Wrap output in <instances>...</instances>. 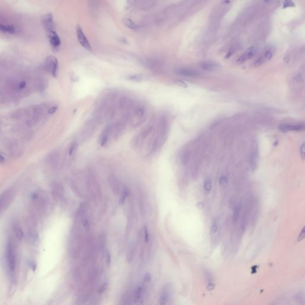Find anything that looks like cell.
Listing matches in <instances>:
<instances>
[{
	"label": "cell",
	"instance_id": "cell-28",
	"mask_svg": "<svg viewBox=\"0 0 305 305\" xmlns=\"http://www.w3.org/2000/svg\"><path fill=\"white\" fill-rule=\"evenodd\" d=\"M144 239L146 243H148L149 241V234L148 232V229L147 226H144Z\"/></svg>",
	"mask_w": 305,
	"mask_h": 305
},
{
	"label": "cell",
	"instance_id": "cell-9",
	"mask_svg": "<svg viewBox=\"0 0 305 305\" xmlns=\"http://www.w3.org/2000/svg\"><path fill=\"white\" fill-rule=\"evenodd\" d=\"M134 3V5L141 10H148L153 7L156 4V1H132Z\"/></svg>",
	"mask_w": 305,
	"mask_h": 305
},
{
	"label": "cell",
	"instance_id": "cell-19",
	"mask_svg": "<svg viewBox=\"0 0 305 305\" xmlns=\"http://www.w3.org/2000/svg\"><path fill=\"white\" fill-rule=\"evenodd\" d=\"M135 250H136L135 245V244L131 245V247H130L129 250H128V260L129 261V262H132V260L134 258Z\"/></svg>",
	"mask_w": 305,
	"mask_h": 305
},
{
	"label": "cell",
	"instance_id": "cell-36",
	"mask_svg": "<svg viewBox=\"0 0 305 305\" xmlns=\"http://www.w3.org/2000/svg\"><path fill=\"white\" fill-rule=\"evenodd\" d=\"M304 235H305V231H304V228H303L302 231L300 232V234L298 237V241L299 242H300V241H302V240L304 239Z\"/></svg>",
	"mask_w": 305,
	"mask_h": 305
},
{
	"label": "cell",
	"instance_id": "cell-23",
	"mask_svg": "<svg viewBox=\"0 0 305 305\" xmlns=\"http://www.w3.org/2000/svg\"><path fill=\"white\" fill-rule=\"evenodd\" d=\"M218 230V221L217 219H215L213 221V223L212 225L211 234L213 235L215 234L216 232H217Z\"/></svg>",
	"mask_w": 305,
	"mask_h": 305
},
{
	"label": "cell",
	"instance_id": "cell-20",
	"mask_svg": "<svg viewBox=\"0 0 305 305\" xmlns=\"http://www.w3.org/2000/svg\"><path fill=\"white\" fill-rule=\"evenodd\" d=\"M130 194V191L128 188H125L122 191L121 196H120V199H119V203L120 204H123L127 198V197L129 196Z\"/></svg>",
	"mask_w": 305,
	"mask_h": 305
},
{
	"label": "cell",
	"instance_id": "cell-43",
	"mask_svg": "<svg viewBox=\"0 0 305 305\" xmlns=\"http://www.w3.org/2000/svg\"><path fill=\"white\" fill-rule=\"evenodd\" d=\"M37 197H38V196H37L36 194H32V197H33V198H36Z\"/></svg>",
	"mask_w": 305,
	"mask_h": 305
},
{
	"label": "cell",
	"instance_id": "cell-10",
	"mask_svg": "<svg viewBox=\"0 0 305 305\" xmlns=\"http://www.w3.org/2000/svg\"><path fill=\"white\" fill-rule=\"evenodd\" d=\"M111 133V125H108L101 132L100 136V142L101 146H105L109 141Z\"/></svg>",
	"mask_w": 305,
	"mask_h": 305
},
{
	"label": "cell",
	"instance_id": "cell-13",
	"mask_svg": "<svg viewBox=\"0 0 305 305\" xmlns=\"http://www.w3.org/2000/svg\"><path fill=\"white\" fill-rule=\"evenodd\" d=\"M49 37L52 47L54 49L57 50L61 44L60 39L58 35L56 34L55 31H52L51 32H49Z\"/></svg>",
	"mask_w": 305,
	"mask_h": 305
},
{
	"label": "cell",
	"instance_id": "cell-40",
	"mask_svg": "<svg viewBox=\"0 0 305 305\" xmlns=\"http://www.w3.org/2000/svg\"><path fill=\"white\" fill-rule=\"evenodd\" d=\"M26 86V82L25 81H22L21 82H20L19 85V88H20V89H23V88H24Z\"/></svg>",
	"mask_w": 305,
	"mask_h": 305
},
{
	"label": "cell",
	"instance_id": "cell-17",
	"mask_svg": "<svg viewBox=\"0 0 305 305\" xmlns=\"http://www.w3.org/2000/svg\"><path fill=\"white\" fill-rule=\"evenodd\" d=\"M0 30H1L3 32L9 33L14 34L16 32V29L14 26L11 25H4L2 24H0Z\"/></svg>",
	"mask_w": 305,
	"mask_h": 305
},
{
	"label": "cell",
	"instance_id": "cell-42",
	"mask_svg": "<svg viewBox=\"0 0 305 305\" xmlns=\"http://www.w3.org/2000/svg\"><path fill=\"white\" fill-rule=\"evenodd\" d=\"M120 41H121L122 43H124V44H128V41H127V39L125 38H123V37H121L120 38Z\"/></svg>",
	"mask_w": 305,
	"mask_h": 305
},
{
	"label": "cell",
	"instance_id": "cell-41",
	"mask_svg": "<svg viewBox=\"0 0 305 305\" xmlns=\"http://www.w3.org/2000/svg\"><path fill=\"white\" fill-rule=\"evenodd\" d=\"M5 162V157H4L3 156H2L1 155H0V163L3 164V163H4Z\"/></svg>",
	"mask_w": 305,
	"mask_h": 305
},
{
	"label": "cell",
	"instance_id": "cell-24",
	"mask_svg": "<svg viewBox=\"0 0 305 305\" xmlns=\"http://www.w3.org/2000/svg\"><path fill=\"white\" fill-rule=\"evenodd\" d=\"M203 188H204V190L207 192H209L211 191L212 186V182L210 179H206L204 181V182L203 184Z\"/></svg>",
	"mask_w": 305,
	"mask_h": 305
},
{
	"label": "cell",
	"instance_id": "cell-2",
	"mask_svg": "<svg viewBox=\"0 0 305 305\" xmlns=\"http://www.w3.org/2000/svg\"><path fill=\"white\" fill-rule=\"evenodd\" d=\"M6 259L9 271L11 272H13L16 268V258L14 253L13 245L11 242H9L7 245Z\"/></svg>",
	"mask_w": 305,
	"mask_h": 305
},
{
	"label": "cell",
	"instance_id": "cell-7",
	"mask_svg": "<svg viewBox=\"0 0 305 305\" xmlns=\"http://www.w3.org/2000/svg\"><path fill=\"white\" fill-rule=\"evenodd\" d=\"M144 288L143 285H140L136 288L134 293L133 300L136 305H141L142 303Z\"/></svg>",
	"mask_w": 305,
	"mask_h": 305
},
{
	"label": "cell",
	"instance_id": "cell-8",
	"mask_svg": "<svg viewBox=\"0 0 305 305\" xmlns=\"http://www.w3.org/2000/svg\"><path fill=\"white\" fill-rule=\"evenodd\" d=\"M176 72L181 76L188 78H195L199 75L197 71L188 68H178L176 69Z\"/></svg>",
	"mask_w": 305,
	"mask_h": 305
},
{
	"label": "cell",
	"instance_id": "cell-26",
	"mask_svg": "<svg viewBox=\"0 0 305 305\" xmlns=\"http://www.w3.org/2000/svg\"><path fill=\"white\" fill-rule=\"evenodd\" d=\"M107 287H108V284H107V283H105L101 285V286L100 287V288L99 289V290H98V294H99V295H101V294H103L104 292H105L106 291L107 288Z\"/></svg>",
	"mask_w": 305,
	"mask_h": 305
},
{
	"label": "cell",
	"instance_id": "cell-35",
	"mask_svg": "<svg viewBox=\"0 0 305 305\" xmlns=\"http://www.w3.org/2000/svg\"><path fill=\"white\" fill-rule=\"evenodd\" d=\"M57 109L58 107L57 106H53L49 109V110H48V113L49 115H53L55 113L56 111L57 110Z\"/></svg>",
	"mask_w": 305,
	"mask_h": 305
},
{
	"label": "cell",
	"instance_id": "cell-33",
	"mask_svg": "<svg viewBox=\"0 0 305 305\" xmlns=\"http://www.w3.org/2000/svg\"><path fill=\"white\" fill-rule=\"evenodd\" d=\"M294 6V4L293 1H284V4H283V7L284 8H287V7H293Z\"/></svg>",
	"mask_w": 305,
	"mask_h": 305
},
{
	"label": "cell",
	"instance_id": "cell-32",
	"mask_svg": "<svg viewBox=\"0 0 305 305\" xmlns=\"http://www.w3.org/2000/svg\"><path fill=\"white\" fill-rule=\"evenodd\" d=\"M300 156L302 157V159L303 160L305 157V146H304V142L302 144V146L300 147Z\"/></svg>",
	"mask_w": 305,
	"mask_h": 305
},
{
	"label": "cell",
	"instance_id": "cell-31",
	"mask_svg": "<svg viewBox=\"0 0 305 305\" xmlns=\"http://www.w3.org/2000/svg\"><path fill=\"white\" fill-rule=\"evenodd\" d=\"M175 84H176L179 86H181L182 88H187V86H188L186 82H184L182 81H181V80H176V81H175Z\"/></svg>",
	"mask_w": 305,
	"mask_h": 305
},
{
	"label": "cell",
	"instance_id": "cell-6",
	"mask_svg": "<svg viewBox=\"0 0 305 305\" xmlns=\"http://www.w3.org/2000/svg\"><path fill=\"white\" fill-rule=\"evenodd\" d=\"M43 25L45 29L48 32H51L52 31H54L55 25L53 20V16L52 14H47L45 15L42 19Z\"/></svg>",
	"mask_w": 305,
	"mask_h": 305
},
{
	"label": "cell",
	"instance_id": "cell-30",
	"mask_svg": "<svg viewBox=\"0 0 305 305\" xmlns=\"http://www.w3.org/2000/svg\"><path fill=\"white\" fill-rule=\"evenodd\" d=\"M219 183L221 186H224L226 185L228 183V178L225 176H222L219 178Z\"/></svg>",
	"mask_w": 305,
	"mask_h": 305
},
{
	"label": "cell",
	"instance_id": "cell-34",
	"mask_svg": "<svg viewBox=\"0 0 305 305\" xmlns=\"http://www.w3.org/2000/svg\"><path fill=\"white\" fill-rule=\"evenodd\" d=\"M5 199H6V194H3L2 196H1V197H0V209H1V207H3V206L4 205Z\"/></svg>",
	"mask_w": 305,
	"mask_h": 305
},
{
	"label": "cell",
	"instance_id": "cell-37",
	"mask_svg": "<svg viewBox=\"0 0 305 305\" xmlns=\"http://www.w3.org/2000/svg\"><path fill=\"white\" fill-rule=\"evenodd\" d=\"M106 262L108 265H110L111 262V256L109 252L107 251L106 252Z\"/></svg>",
	"mask_w": 305,
	"mask_h": 305
},
{
	"label": "cell",
	"instance_id": "cell-1",
	"mask_svg": "<svg viewBox=\"0 0 305 305\" xmlns=\"http://www.w3.org/2000/svg\"><path fill=\"white\" fill-rule=\"evenodd\" d=\"M147 110L144 104L136 103L130 115L131 125L134 128L140 126L145 120Z\"/></svg>",
	"mask_w": 305,
	"mask_h": 305
},
{
	"label": "cell",
	"instance_id": "cell-22",
	"mask_svg": "<svg viewBox=\"0 0 305 305\" xmlns=\"http://www.w3.org/2000/svg\"><path fill=\"white\" fill-rule=\"evenodd\" d=\"M241 209H242V206H241V205H238L235 207L233 215H232V222H235L237 221L238 216L240 215V213L241 212Z\"/></svg>",
	"mask_w": 305,
	"mask_h": 305
},
{
	"label": "cell",
	"instance_id": "cell-18",
	"mask_svg": "<svg viewBox=\"0 0 305 305\" xmlns=\"http://www.w3.org/2000/svg\"><path fill=\"white\" fill-rule=\"evenodd\" d=\"M258 156L257 152H252V154L251 155V158H250V165H251V167H252V171H254L257 167V165H258Z\"/></svg>",
	"mask_w": 305,
	"mask_h": 305
},
{
	"label": "cell",
	"instance_id": "cell-4",
	"mask_svg": "<svg viewBox=\"0 0 305 305\" xmlns=\"http://www.w3.org/2000/svg\"><path fill=\"white\" fill-rule=\"evenodd\" d=\"M76 31L77 38H78L79 44L81 45V46L84 48V49H85L87 51L92 52V47L89 41L88 40L86 36H85L81 26L79 25H77L76 28Z\"/></svg>",
	"mask_w": 305,
	"mask_h": 305
},
{
	"label": "cell",
	"instance_id": "cell-14",
	"mask_svg": "<svg viewBox=\"0 0 305 305\" xmlns=\"http://www.w3.org/2000/svg\"><path fill=\"white\" fill-rule=\"evenodd\" d=\"M109 182L113 193L115 194H119L120 190V183L116 176L113 175L110 176L109 177Z\"/></svg>",
	"mask_w": 305,
	"mask_h": 305
},
{
	"label": "cell",
	"instance_id": "cell-27",
	"mask_svg": "<svg viewBox=\"0 0 305 305\" xmlns=\"http://www.w3.org/2000/svg\"><path fill=\"white\" fill-rule=\"evenodd\" d=\"M77 147H78L77 142H73V143L72 144V145L70 146L69 150V156H72V155H73L75 150L76 149Z\"/></svg>",
	"mask_w": 305,
	"mask_h": 305
},
{
	"label": "cell",
	"instance_id": "cell-3",
	"mask_svg": "<svg viewBox=\"0 0 305 305\" xmlns=\"http://www.w3.org/2000/svg\"><path fill=\"white\" fill-rule=\"evenodd\" d=\"M45 67L46 70L50 72L54 77L57 76L59 69V62L57 59L54 56H49L45 60Z\"/></svg>",
	"mask_w": 305,
	"mask_h": 305
},
{
	"label": "cell",
	"instance_id": "cell-38",
	"mask_svg": "<svg viewBox=\"0 0 305 305\" xmlns=\"http://www.w3.org/2000/svg\"><path fill=\"white\" fill-rule=\"evenodd\" d=\"M150 280H151V275L149 274V273H147V274L145 275V277H144V281L146 282H149Z\"/></svg>",
	"mask_w": 305,
	"mask_h": 305
},
{
	"label": "cell",
	"instance_id": "cell-12",
	"mask_svg": "<svg viewBox=\"0 0 305 305\" xmlns=\"http://www.w3.org/2000/svg\"><path fill=\"white\" fill-rule=\"evenodd\" d=\"M256 53V50L254 47H251L249 49H247L245 53L240 56V58L238 59L237 61L240 63H242L247 60H249L252 59L253 56L255 55Z\"/></svg>",
	"mask_w": 305,
	"mask_h": 305
},
{
	"label": "cell",
	"instance_id": "cell-15",
	"mask_svg": "<svg viewBox=\"0 0 305 305\" xmlns=\"http://www.w3.org/2000/svg\"><path fill=\"white\" fill-rule=\"evenodd\" d=\"M127 80L131 81L133 82H141L146 81L148 79V77L143 74H130L127 75L125 77Z\"/></svg>",
	"mask_w": 305,
	"mask_h": 305
},
{
	"label": "cell",
	"instance_id": "cell-21",
	"mask_svg": "<svg viewBox=\"0 0 305 305\" xmlns=\"http://www.w3.org/2000/svg\"><path fill=\"white\" fill-rule=\"evenodd\" d=\"M218 66L213 63H206L202 65V68L207 71H212L215 70Z\"/></svg>",
	"mask_w": 305,
	"mask_h": 305
},
{
	"label": "cell",
	"instance_id": "cell-29",
	"mask_svg": "<svg viewBox=\"0 0 305 305\" xmlns=\"http://www.w3.org/2000/svg\"><path fill=\"white\" fill-rule=\"evenodd\" d=\"M23 111L21 110H18L17 111H16L14 113V114L13 115V118L17 119L21 117V116L23 115Z\"/></svg>",
	"mask_w": 305,
	"mask_h": 305
},
{
	"label": "cell",
	"instance_id": "cell-16",
	"mask_svg": "<svg viewBox=\"0 0 305 305\" xmlns=\"http://www.w3.org/2000/svg\"><path fill=\"white\" fill-rule=\"evenodd\" d=\"M123 25L128 28L130 29H132V30H136L138 29V26L136 24H135L133 20H132L131 19H128V18H125V19H123Z\"/></svg>",
	"mask_w": 305,
	"mask_h": 305
},
{
	"label": "cell",
	"instance_id": "cell-39",
	"mask_svg": "<svg viewBox=\"0 0 305 305\" xmlns=\"http://www.w3.org/2000/svg\"><path fill=\"white\" fill-rule=\"evenodd\" d=\"M294 79L296 82H300L302 80V76L300 75H298L295 76Z\"/></svg>",
	"mask_w": 305,
	"mask_h": 305
},
{
	"label": "cell",
	"instance_id": "cell-5",
	"mask_svg": "<svg viewBox=\"0 0 305 305\" xmlns=\"http://www.w3.org/2000/svg\"><path fill=\"white\" fill-rule=\"evenodd\" d=\"M278 128L283 132H287L289 131H301L304 130V125L303 123L296 125L283 123L279 126Z\"/></svg>",
	"mask_w": 305,
	"mask_h": 305
},
{
	"label": "cell",
	"instance_id": "cell-25",
	"mask_svg": "<svg viewBox=\"0 0 305 305\" xmlns=\"http://www.w3.org/2000/svg\"><path fill=\"white\" fill-rule=\"evenodd\" d=\"M15 233H16V235L17 238L19 240H22L23 238V237H24L23 232L20 228H19V227L16 228V229H15Z\"/></svg>",
	"mask_w": 305,
	"mask_h": 305
},
{
	"label": "cell",
	"instance_id": "cell-11",
	"mask_svg": "<svg viewBox=\"0 0 305 305\" xmlns=\"http://www.w3.org/2000/svg\"><path fill=\"white\" fill-rule=\"evenodd\" d=\"M171 291L169 287H165L160 294L159 305H167L169 300Z\"/></svg>",
	"mask_w": 305,
	"mask_h": 305
}]
</instances>
